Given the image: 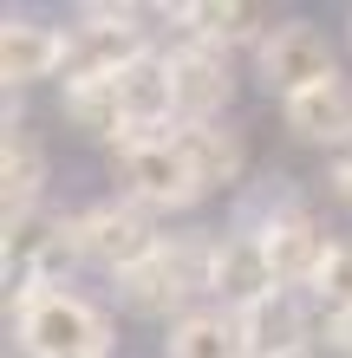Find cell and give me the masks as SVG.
<instances>
[{
  "instance_id": "1",
  "label": "cell",
  "mask_w": 352,
  "mask_h": 358,
  "mask_svg": "<svg viewBox=\"0 0 352 358\" xmlns=\"http://www.w3.org/2000/svg\"><path fill=\"white\" fill-rule=\"evenodd\" d=\"M111 293H118V306L131 313V320L176 326L183 313H196L202 300H216V235L209 228L163 235V248L150 261H137L131 273H118Z\"/></svg>"
},
{
  "instance_id": "2",
  "label": "cell",
  "mask_w": 352,
  "mask_h": 358,
  "mask_svg": "<svg viewBox=\"0 0 352 358\" xmlns=\"http://www.w3.org/2000/svg\"><path fill=\"white\" fill-rule=\"evenodd\" d=\"M235 228L261 235L267 261H274V273H281V287H300V293L320 280L326 255L339 248L320 228V215L294 196V182H287V176H261V189H248L241 208H235Z\"/></svg>"
},
{
  "instance_id": "3",
  "label": "cell",
  "mask_w": 352,
  "mask_h": 358,
  "mask_svg": "<svg viewBox=\"0 0 352 358\" xmlns=\"http://www.w3.org/2000/svg\"><path fill=\"white\" fill-rule=\"evenodd\" d=\"M13 339L27 358H111V313L72 287H20L7 293Z\"/></svg>"
},
{
  "instance_id": "4",
  "label": "cell",
  "mask_w": 352,
  "mask_h": 358,
  "mask_svg": "<svg viewBox=\"0 0 352 358\" xmlns=\"http://www.w3.org/2000/svg\"><path fill=\"white\" fill-rule=\"evenodd\" d=\"M111 163H118L124 196H131L137 208H150V215H183V208H196L202 196H209L202 176H196V163L183 157V143H176V124L118 131Z\"/></svg>"
},
{
  "instance_id": "5",
  "label": "cell",
  "mask_w": 352,
  "mask_h": 358,
  "mask_svg": "<svg viewBox=\"0 0 352 358\" xmlns=\"http://www.w3.org/2000/svg\"><path fill=\"white\" fill-rule=\"evenodd\" d=\"M150 7H131V0H85L66 27V78L59 85H78V78H118L124 66L157 52L150 39Z\"/></svg>"
},
{
  "instance_id": "6",
  "label": "cell",
  "mask_w": 352,
  "mask_h": 358,
  "mask_svg": "<svg viewBox=\"0 0 352 358\" xmlns=\"http://www.w3.org/2000/svg\"><path fill=\"white\" fill-rule=\"evenodd\" d=\"M255 78L287 104V98L314 92V85H333L339 52H333V39H326L314 20H281V27L267 33V46L255 52Z\"/></svg>"
},
{
  "instance_id": "7",
  "label": "cell",
  "mask_w": 352,
  "mask_h": 358,
  "mask_svg": "<svg viewBox=\"0 0 352 358\" xmlns=\"http://www.w3.org/2000/svg\"><path fill=\"white\" fill-rule=\"evenodd\" d=\"M78 228H85V261L105 267L111 280L118 273H131L137 261H150L163 248V228L150 208H137L131 196H105L92 208H78Z\"/></svg>"
},
{
  "instance_id": "8",
  "label": "cell",
  "mask_w": 352,
  "mask_h": 358,
  "mask_svg": "<svg viewBox=\"0 0 352 358\" xmlns=\"http://www.w3.org/2000/svg\"><path fill=\"white\" fill-rule=\"evenodd\" d=\"M163 66H170V92H176V124H216V117H229V104H235V66H229V52L196 46V39H176V46H163Z\"/></svg>"
},
{
  "instance_id": "9",
  "label": "cell",
  "mask_w": 352,
  "mask_h": 358,
  "mask_svg": "<svg viewBox=\"0 0 352 358\" xmlns=\"http://www.w3.org/2000/svg\"><path fill=\"white\" fill-rule=\"evenodd\" d=\"M241 320V339H248V358H287V352H314V332H320V306L314 293L300 287H274L267 300H255Z\"/></svg>"
},
{
  "instance_id": "10",
  "label": "cell",
  "mask_w": 352,
  "mask_h": 358,
  "mask_svg": "<svg viewBox=\"0 0 352 358\" xmlns=\"http://www.w3.org/2000/svg\"><path fill=\"white\" fill-rule=\"evenodd\" d=\"M281 287L274 261H267L261 235H248V228H222L216 235V306L222 313H248L255 300H267V293Z\"/></svg>"
},
{
  "instance_id": "11",
  "label": "cell",
  "mask_w": 352,
  "mask_h": 358,
  "mask_svg": "<svg viewBox=\"0 0 352 358\" xmlns=\"http://www.w3.org/2000/svg\"><path fill=\"white\" fill-rule=\"evenodd\" d=\"M59 72H66V27H46L33 13H7V27H0V85L27 92Z\"/></svg>"
},
{
  "instance_id": "12",
  "label": "cell",
  "mask_w": 352,
  "mask_h": 358,
  "mask_svg": "<svg viewBox=\"0 0 352 358\" xmlns=\"http://www.w3.org/2000/svg\"><path fill=\"white\" fill-rule=\"evenodd\" d=\"M281 20L261 7V0H190L183 7V39L196 46H216V52H241V46H267Z\"/></svg>"
},
{
  "instance_id": "13",
  "label": "cell",
  "mask_w": 352,
  "mask_h": 358,
  "mask_svg": "<svg viewBox=\"0 0 352 358\" xmlns=\"http://www.w3.org/2000/svg\"><path fill=\"white\" fill-rule=\"evenodd\" d=\"M46 176H52L46 143L33 137V124L20 111H7V137H0V208H7V215L46 208Z\"/></svg>"
},
{
  "instance_id": "14",
  "label": "cell",
  "mask_w": 352,
  "mask_h": 358,
  "mask_svg": "<svg viewBox=\"0 0 352 358\" xmlns=\"http://www.w3.org/2000/svg\"><path fill=\"white\" fill-rule=\"evenodd\" d=\"M118 92V111H124V131H150V124H176V92H170V66H163V46L137 66H124L111 78Z\"/></svg>"
},
{
  "instance_id": "15",
  "label": "cell",
  "mask_w": 352,
  "mask_h": 358,
  "mask_svg": "<svg viewBox=\"0 0 352 358\" xmlns=\"http://www.w3.org/2000/svg\"><path fill=\"white\" fill-rule=\"evenodd\" d=\"M176 143H183V157L196 163V176H202V189H235L241 182V170H248V143H241V131L229 117H216V124H176Z\"/></svg>"
},
{
  "instance_id": "16",
  "label": "cell",
  "mask_w": 352,
  "mask_h": 358,
  "mask_svg": "<svg viewBox=\"0 0 352 358\" xmlns=\"http://www.w3.org/2000/svg\"><path fill=\"white\" fill-rule=\"evenodd\" d=\"M281 124L300 143H352V78H333V85H314L300 98H287Z\"/></svg>"
},
{
  "instance_id": "17",
  "label": "cell",
  "mask_w": 352,
  "mask_h": 358,
  "mask_svg": "<svg viewBox=\"0 0 352 358\" xmlns=\"http://www.w3.org/2000/svg\"><path fill=\"white\" fill-rule=\"evenodd\" d=\"M163 358H248V339H241V320L222 306H196L163 332Z\"/></svg>"
},
{
  "instance_id": "18",
  "label": "cell",
  "mask_w": 352,
  "mask_h": 358,
  "mask_svg": "<svg viewBox=\"0 0 352 358\" xmlns=\"http://www.w3.org/2000/svg\"><path fill=\"white\" fill-rule=\"evenodd\" d=\"M59 208H27V215H7V241H0V273H7V293L33 287L39 261H46V248L59 235Z\"/></svg>"
},
{
  "instance_id": "19",
  "label": "cell",
  "mask_w": 352,
  "mask_h": 358,
  "mask_svg": "<svg viewBox=\"0 0 352 358\" xmlns=\"http://www.w3.org/2000/svg\"><path fill=\"white\" fill-rule=\"evenodd\" d=\"M59 117H66L72 131L98 137V143H118V131H124V111H118L111 78H78V85H59Z\"/></svg>"
},
{
  "instance_id": "20",
  "label": "cell",
  "mask_w": 352,
  "mask_h": 358,
  "mask_svg": "<svg viewBox=\"0 0 352 358\" xmlns=\"http://www.w3.org/2000/svg\"><path fill=\"white\" fill-rule=\"evenodd\" d=\"M314 293V306H320V320H346L352 313V241H339L333 255H326V267H320V280L307 287Z\"/></svg>"
},
{
  "instance_id": "21",
  "label": "cell",
  "mask_w": 352,
  "mask_h": 358,
  "mask_svg": "<svg viewBox=\"0 0 352 358\" xmlns=\"http://www.w3.org/2000/svg\"><path fill=\"white\" fill-rule=\"evenodd\" d=\"M326 196H333L346 215H352V157H339L333 170H326Z\"/></svg>"
},
{
  "instance_id": "22",
  "label": "cell",
  "mask_w": 352,
  "mask_h": 358,
  "mask_svg": "<svg viewBox=\"0 0 352 358\" xmlns=\"http://www.w3.org/2000/svg\"><path fill=\"white\" fill-rule=\"evenodd\" d=\"M320 339H326L333 358H352V313H346V320H320Z\"/></svg>"
},
{
  "instance_id": "23",
  "label": "cell",
  "mask_w": 352,
  "mask_h": 358,
  "mask_svg": "<svg viewBox=\"0 0 352 358\" xmlns=\"http://www.w3.org/2000/svg\"><path fill=\"white\" fill-rule=\"evenodd\" d=\"M346 46H352V13H346Z\"/></svg>"
},
{
  "instance_id": "24",
  "label": "cell",
  "mask_w": 352,
  "mask_h": 358,
  "mask_svg": "<svg viewBox=\"0 0 352 358\" xmlns=\"http://www.w3.org/2000/svg\"><path fill=\"white\" fill-rule=\"evenodd\" d=\"M287 358H314V352H287Z\"/></svg>"
}]
</instances>
